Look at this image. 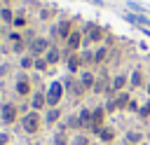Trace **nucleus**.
Masks as SVG:
<instances>
[{
	"mask_svg": "<svg viewBox=\"0 0 150 145\" xmlns=\"http://www.w3.org/2000/svg\"><path fill=\"white\" fill-rule=\"evenodd\" d=\"M42 126H45V119H42V115L35 112V110H30V112H26V115L21 117V129H23V133H28V136H38V133L42 131Z\"/></svg>",
	"mask_w": 150,
	"mask_h": 145,
	"instance_id": "1",
	"label": "nucleus"
},
{
	"mask_svg": "<svg viewBox=\"0 0 150 145\" xmlns=\"http://www.w3.org/2000/svg\"><path fill=\"white\" fill-rule=\"evenodd\" d=\"M148 72H145V68L143 65H136L134 70H131V75H129V89L131 91H136V89H145L148 87Z\"/></svg>",
	"mask_w": 150,
	"mask_h": 145,
	"instance_id": "2",
	"label": "nucleus"
},
{
	"mask_svg": "<svg viewBox=\"0 0 150 145\" xmlns=\"http://www.w3.org/2000/svg\"><path fill=\"white\" fill-rule=\"evenodd\" d=\"M63 94H66L63 82H52V84H49V89H47V108H59V103H61Z\"/></svg>",
	"mask_w": 150,
	"mask_h": 145,
	"instance_id": "3",
	"label": "nucleus"
},
{
	"mask_svg": "<svg viewBox=\"0 0 150 145\" xmlns=\"http://www.w3.org/2000/svg\"><path fill=\"white\" fill-rule=\"evenodd\" d=\"M16 119H19V105L12 103V101L2 103V105H0V122L9 126V124H14Z\"/></svg>",
	"mask_w": 150,
	"mask_h": 145,
	"instance_id": "4",
	"label": "nucleus"
},
{
	"mask_svg": "<svg viewBox=\"0 0 150 145\" xmlns=\"http://www.w3.org/2000/svg\"><path fill=\"white\" fill-rule=\"evenodd\" d=\"M105 119H108V110H105V105H96V108H91V129H89V133L96 136V131H98L101 126H105Z\"/></svg>",
	"mask_w": 150,
	"mask_h": 145,
	"instance_id": "5",
	"label": "nucleus"
},
{
	"mask_svg": "<svg viewBox=\"0 0 150 145\" xmlns=\"http://www.w3.org/2000/svg\"><path fill=\"white\" fill-rule=\"evenodd\" d=\"M82 44H84V30L75 28V30L68 35V40H66V54H77Z\"/></svg>",
	"mask_w": 150,
	"mask_h": 145,
	"instance_id": "6",
	"label": "nucleus"
},
{
	"mask_svg": "<svg viewBox=\"0 0 150 145\" xmlns=\"http://www.w3.org/2000/svg\"><path fill=\"white\" fill-rule=\"evenodd\" d=\"M49 47H52V42H49L47 37H33L30 44H28V51H30V56L38 58V56H45Z\"/></svg>",
	"mask_w": 150,
	"mask_h": 145,
	"instance_id": "7",
	"label": "nucleus"
},
{
	"mask_svg": "<svg viewBox=\"0 0 150 145\" xmlns=\"http://www.w3.org/2000/svg\"><path fill=\"white\" fill-rule=\"evenodd\" d=\"M127 89H129V75L127 72L112 75V80H110V98L115 94H120V91H127Z\"/></svg>",
	"mask_w": 150,
	"mask_h": 145,
	"instance_id": "8",
	"label": "nucleus"
},
{
	"mask_svg": "<svg viewBox=\"0 0 150 145\" xmlns=\"http://www.w3.org/2000/svg\"><path fill=\"white\" fill-rule=\"evenodd\" d=\"M103 35H105V30H103L101 26L89 23V26L84 28V44H96V42L103 40Z\"/></svg>",
	"mask_w": 150,
	"mask_h": 145,
	"instance_id": "9",
	"label": "nucleus"
},
{
	"mask_svg": "<svg viewBox=\"0 0 150 145\" xmlns=\"http://www.w3.org/2000/svg\"><path fill=\"white\" fill-rule=\"evenodd\" d=\"M75 28H73V21H68V19H63V21H59V26L52 30V35L56 37V40H61V42H66L68 40V35L73 33Z\"/></svg>",
	"mask_w": 150,
	"mask_h": 145,
	"instance_id": "10",
	"label": "nucleus"
},
{
	"mask_svg": "<svg viewBox=\"0 0 150 145\" xmlns=\"http://www.w3.org/2000/svg\"><path fill=\"white\" fill-rule=\"evenodd\" d=\"M77 82L82 84V89H84L87 94H91V89H94V84H96V75H94V70H82L80 77H77Z\"/></svg>",
	"mask_w": 150,
	"mask_h": 145,
	"instance_id": "11",
	"label": "nucleus"
},
{
	"mask_svg": "<svg viewBox=\"0 0 150 145\" xmlns=\"http://www.w3.org/2000/svg\"><path fill=\"white\" fill-rule=\"evenodd\" d=\"M96 136H98V140H101V143H105V145H112V143L117 140V131H115L112 126H108V124H105V126H101V129L96 131Z\"/></svg>",
	"mask_w": 150,
	"mask_h": 145,
	"instance_id": "12",
	"label": "nucleus"
},
{
	"mask_svg": "<svg viewBox=\"0 0 150 145\" xmlns=\"http://www.w3.org/2000/svg\"><path fill=\"white\" fill-rule=\"evenodd\" d=\"M16 94H19V98L33 96V87H30V80H28L26 75H21V77L16 80Z\"/></svg>",
	"mask_w": 150,
	"mask_h": 145,
	"instance_id": "13",
	"label": "nucleus"
},
{
	"mask_svg": "<svg viewBox=\"0 0 150 145\" xmlns=\"http://www.w3.org/2000/svg\"><path fill=\"white\" fill-rule=\"evenodd\" d=\"M30 108H33L35 112H42V110L47 108V91H35V94L30 96Z\"/></svg>",
	"mask_w": 150,
	"mask_h": 145,
	"instance_id": "14",
	"label": "nucleus"
},
{
	"mask_svg": "<svg viewBox=\"0 0 150 145\" xmlns=\"http://www.w3.org/2000/svg\"><path fill=\"white\" fill-rule=\"evenodd\" d=\"M63 117V110L61 108H47V115H45V124L47 126H56Z\"/></svg>",
	"mask_w": 150,
	"mask_h": 145,
	"instance_id": "15",
	"label": "nucleus"
},
{
	"mask_svg": "<svg viewBox=\"0 0 150 145\" xmlns=\"http://www.w3.org/2000/svg\"><path fill=\"white\" fill-rule=\"evenodd\" d=\"M52 143H54V145H70V143H73V138H70V131H68L66 126H61L59 131H54V138H52Z\"/></svg>",
	"mask_w": 150,
	"mask_h": 145,
	"instance_id": "16",
	"label": "nucleus"
},
{
	"mask_svg": "<svg viewBox=\"0 0 150 145\" xmlns=\"http://www.w3.org/2000/svg\"><path fill=\"white\" fill-rule=\"evenodd\" d=\"M108 58H110V47L108 44H101L94 51V65H103V63H108Z\"/></svg>",
	"mask_w": 150,
	"mask_h": 145,
	"instance_id": "17",
	"label": "nucleus"
},
{
	"mask_svg": "<svg viewBox=\"0 0 150 145\" xmlns=\"http://www.w3.org/2000/svg\"><path fill=\"white\" fill-rule=\"evenodd\" d=\"M66 63H68V70H70V72H80V70L84 68L82 54H68V56H66Z\"/></svg>",
	"mask_w": 150,
	"mask_h": 145,
	"instance_id": "18",
	"label": "nucleus"
},
{
	"mask_svg": "<svg viewBox=\"0 0 150 145\" xmlns=\"http://www.w3.org/2000/svg\"><path fill=\"white\" fill-rule=\"evenodd\" d=\"M77 117H80L82 131H84V133H89V129H91V108H82V110L77 112Z\"/></svg>",
	"mask_w": 150,
	"mask_h": 145,
	"instance_id": "19",
	"label": "nucleus"
},
{
	"mask_svg": "<svg viewBox=\"0 0 150 145\" xmlns=\"http://www.w3.org/2000/svg\"><path fill=\"white\" fill-rule=\"evenodd\" d=\"M143 138H145V136H143V131H141V129H129V131L124 133V140H127L129 145H141V143H143Z\"/></svg>",
	"mask_w": 150,
	"mask_h": 145,
	"instance_id": "20",
	"label": "nucleus"
},
{
	"mask_svg": "<svg viewBox=\"0 0 150 145\" xmlns=\"http://www.w3.org/2000/svg\"><path fill=\"white\" fill-rule=\"evenodd\" d=\"M45 58H47V63H49V65H54V63H59V61H61V49H59L56 44H52V47L47 49V54H45Z\"/></svg>",
	"mask_w": 150,
	"mask_h": 145,
	"instance_id": "21",
	"label": "nucleus"
},
{
	"mask_svg": "<svg viewBox=\"0 0 150 145\" xmlns=\"http://www.w3.org/2000/svg\"><path fill=\"white\" fill-rule=\"evenodd\" d=\"M136 117L141 119V122H150V98L138 108V112H136Z\"/></svg>",
	"mask_w": 150,
	"mask_h": 145,
	"instance_id": "22",
	"label": "nucleus"
},
{
	"mask_svg": "<svg viewBox=\"0 0 150 145\" xmlns=\"http://www.w3.org/2000/svg\"><path fill=\"white\" fill-rule=\"evenodd\" d=\"M0 19H2L5 23H14V12H12L9 7H2V9H0Z\"/></svg>",
	"mask_w": 150,
	"mask_h": 145,
	"instance_id": "23",
	"label": "nucleus"
},
{
	"mask_svg": "<svg viewBox=\"0 0 150 145\" xmlns=\"http://www.w3.org/2000/svg\"><path fill=\"white\" fill-rule=\"evenodd\" d=\"M26 23H28V19H26V14H14V28H26Z\"/></svg>",
	"mask_w": 150,
	"mask_h": 145,
	"instance_id": "24",
	"label": "nucleus"
},
{
	"mask_svg": "<svg viewBox=\"0 0 150 145\" xmlns=\"http://www.w3.org/2000/svg\"><path fill=\"white\" fill-rule=\"evenodd\" d=\"M73 145H91V140H89L87 133H77V136L73 138Z\"/></svg>",
	"mask_w": 150,
	"mask_h": 145,
	"instance_id": "25",
	"label": "nucleus"
},
{
	"mask_svg": "<svg viewBox=\"0 0 150 145\" xmlns=\"http://www.w3.org/2000/svg\"><path fill=\"white\" fill-rule=\"evenodd\" d=\"M47 68H49V63H47V58H45V56H38V58H35V70H40V72H45Z\"/></svg>",
	"mask_w": 150,
	"mask_h": 145,
	"instance_id": "26",
	"label": "nucleus"
},
{
	"mask_svg": "<svg viewBox=\"0 0 150 145\" xmlns=\"http://www.w3.org/2000/svg\"><path fill=\"white\" fill-rule=\"evenodd\" d=\"M138 108H141V105H138V103H136V101L131 98V103H129V108H127V112H138Z\"/></svg>",
	"mask_w": 150,
	"mask_h": 145,
	"instance_id": "27",
	"label": "nucleus"
},
{
	"mask_svg": "<svg viewBox=\"0 0 150 145\" xmlns=\"http://www.w3.org/2000/svg\"><path fill=\"white\" fill-rule=\"evenodd\" d=\"M9 143V136L7 133H0V145H7Z\"/></svg>",
	"mask_w": 150,
	"mask_h": 145,
	"instance_id": "28",
	"label": "nucleus"
},
{
	"mask_svg": "<svg viewBox=\"0 0 150 145\" xmlns=\"http://www.w3.org/2000/svg\"><path fill=\"white\" fill-rule=\"evenodd\" d=\"M145 94H148V98H150V80H148V87H145Z\"/></svg>",
	"mask_w": 150,
	"mask_h": 145,
	"instance_id": "29",
	"label": "nucleus"
}]
</instances>
